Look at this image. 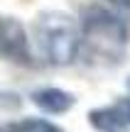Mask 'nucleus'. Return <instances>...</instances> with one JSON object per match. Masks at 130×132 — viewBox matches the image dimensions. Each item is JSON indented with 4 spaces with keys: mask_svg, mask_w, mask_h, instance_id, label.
<instances>
[{
    "mask_svg": "<svg viewBox=\"0 0 130 132\" xmlns=\"http://www.w3.org/2000/svg\"><path fill=\"white\" fill-rule=\"evenodd\" d=\"M20 95L17 93H0V110H12V108H20Z\"/></svg>",
    "mask_w": 130,
    "mask_h": 132,
    "instance_id": "obj_7",
    "label": "nucleus"
},
{
    "mask_svg": "<svg viewBox=\"0 0 130 132\" xmlns=\"http://www.w3.org/2000/svg\"><path fill=\"white\" fill-rule=\"evenodd\" d=\"M88 120L98 132H130V100L91 110Z\"/></svg>",
    "mask_w": 130,
    "mask_h": 132,
    "instance_id": "obj_3",
    "label": "nucleus"
},
{
    "mask_svg": "<svg viewBox=\"0 0 130 132\" xmlns=\"http://www.w3.org/2000/svg\"><path fill=\"white\" fill-rule=\"evenodd\" d=\"M108 3L118 5V7H125V10H130V0H108Z\"/></svg>",
    "mask_w": 130,
    "mask_h": 132,
    "instance_id": "obj_8",
    "label": "nucleus"
},
{
    "mask_svg": "<svg viewBox=\"0 0 130 132\" xmlns=\"http://www.w3.org/2000/svg\"><path fill=\"white\" fill-rule=\"evenodd\" d=\"M34 39L39 54L52 66H69L81 49V29L66 12L49 10L34 20Z\"/></svg>",
    "mask_w": 130,
    "mask_h": 132,
    "instance_id": "obj_1",
    "label": "nucleus"
},
{
    "mask_svg": "<svg viewBox=\"0 0 130 132\" xmlns=\"http://www.w3.org/2000/svg\"><path fill=\"white\" fill-rule=\"evenodd\" d=\"M128 90H130V78H128Z\"/></svg>",
    "mask_w": 130,
    "mask_h": 132,
    "instance_id": "obj_9",
    "label": "nucleus"
},
{
    "mask_svg": "<svg viewBox=\"0 0 130 132\" xmlns=\"http://www.w3.org/2000/svg\"><path fill=\"white\" fill-rule=\"evenodd\" d=\"M130 37V24L120 15L108 12L101 7H91L83 15V34L81 44L96 59H118L125 52Z\"/></svg>",
    "mask_w": 130,
    "mask_h": 132,
    "instance_id": "obj_2",
    "label": "nucleus"
},
{
    "mask_svg": "<svg viewBox=\"0 0 130 132\" xmlns=\"http://www.w3.org/2000/svg\"><path fill=\"white\" fill-rule=\"evenodd\" d=\"M32 103L42 113L62 115V113L74 108V95L69 90H62V88H39L32 93Z\"/></svg>",
    "mask_w": 130,
    "mask_h": 132,
    "instance_id": "obj_5",
    "label": "nucleus"
},
{
    "mask_svg": "<svg viewBox=\"0 0 130 132\" xmlns=\"http://www.w3.org/2000/svg\"><path fill=\"white\" fill-rule=\"evenodd\" d=\"M0 49L17 61H27V37L17 20L7 17L0 22Z\"/></svg>",
    "mask_w": 130,
    "mask_h": 132,
    "instance_id": "obj_4",
    "label": "nucleus"
},
{
    "mask_svg": "<svg viewBox=\"0 0 130 132\" xmlns=\"http://www.w3.org/2000/svg\"><path fill=\"white\" fill-rule=\"evenodd\" d=\"M15 132H59V130L44 120H25L15 127Z\"/></svg>",
    "mask_w": 130,
    "mask_h": 132,
    "instance_id": "obj_6",
    "label": "nucleus"
}]
</instances>
